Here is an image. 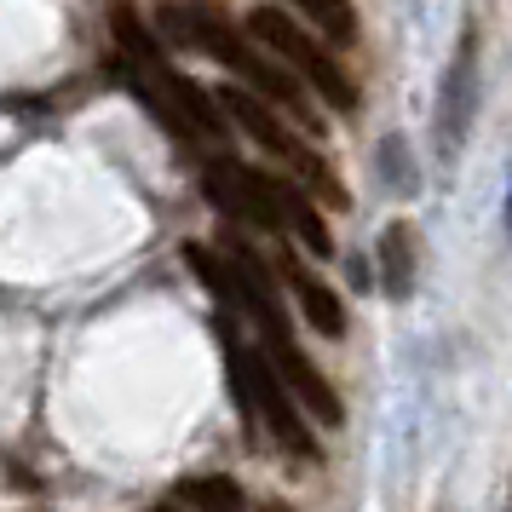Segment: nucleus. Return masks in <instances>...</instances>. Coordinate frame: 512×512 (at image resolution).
<instances>
[{"instance_id":"1","label":"nucleus","mask_w":512,"mask_h":512,"mask_svg":"<svg viewBox=\"0 0 512 512\" xmlns=\"http://www.w3.org/2000/svg\"><path fill=\"white\" fill-rule=\"evenodd\" d=\"M162 29H167V35H179L185 47L208 52L213 64H225L236 81H248L259 98H271L277 110H288V116L300 121V127H317V110L305 104V87H300V81L282 70V64H277V58H271L265 47H259L254 35H236V29L219 18V12L167 0V6H162Z\"/></svg>"},{"instance_id":"2","label":"nucleus","mask_w":512,"mask_h":512,"mask_svg":"<svg viewBox=\"0 0 512 512\" xmlns=\"http://www.w3.org/2000/svg\"><path fill=\"white\" fill-rule=\"evenodd\" d=\"M213 98H219V110H225V116H231L236 127L265 150V156H277V162L300 179L311 202H328L334 213L351 208V196H346V185L334 179V167H328L323 156L294 133V127H282V110L271 104V98H259L254 87H225V93H213Z\"/></svg>"},{"instance_id":"3","label":"nucleus","mask_w":512,"mask_h":512,"mask_svg":"<svg viewBox=\"0 0 512 512\" xmlns=\"http://www.w3.org/2000/svg\"><path fill=\"white\" fill-rule=\"evenodd\" d=\"M248 35H254L259 47L271 52V58H277L300 87L323 93L340 116L357 110V81H351V75L340 70V64H334V58H328V52L317 47L294 18H288V12H282V6H254V12H248Z\"/></svg>"},{"instance_id":"4","label":"nucleus","mask_w":512,"mask_h":512,"mask_svg":"<svg viewBox=\"0 0 512 512\" xmlns=\"http://www.w3.org/2000/svg\"><path fill=\"white\" fill-rule=\"evenodd\" d=\"M242 380H248V409H254L265 426H271V438L288 449V455H300V461H317V438L305 432L300 409H294V397L282 386V374L271 369V357H254V351H242Z\"/></svg>"},{"instance_id":"5","label":"nucleus","mask_w":512,"mask_h":512,"mask_svg":"<svg viewBox=\"0 0 512 512\" xmlns=\"http://www.w3.org/2000/svg\"><path fill=\"white\" fill-rule=\"evenodd\" d=\"M259 334H265V357H271V369L282 374V386H288V392L300 397V403H305V409H311L317 420L340 426V415H346V409H340V397H334V386H328L323 374H317V363H311V357H305V351L294 346L288 323L259 328Z\"/></svg>"},{"instance_id":"6","label":"nucleus","mask_w":512,"mask_h":512,"mask_svg":"<svg viewBox=\"0 0 512 512\" xmlns=\"http://www.w3.org/2000/svg\"><path fill=\"white\" fill-rule=\"evenodd\" d=\"M282 271H288V288H294V300H300L305 323L317 328V334H328V340H340L346 334V305L334 300V288H328L323 277H311L300 259L282 254Z\"/></svg>"},{"instance_id":"7","label":"nucleus","mask_w":512,"mask_h":512,"mask_svg":"<svg viewBox=\"0 0 512 512\" xmlns=\"http://www.w3.org/2000/svg\"><path fill=\"white\" fill-rule=\"evenodd\" d=\"M466 93H472V47H461L455 70H449V81H443V110H438V150H443V156H455V150H461Z\"/></svg>"},{"instance_id":"8","label":"nucleus","mask_w":512,"mask_h":512,"mask_svg":"<svg viewBox=\"0 0 512 512\" xmlns=\"http://www.w3.org/2000/svg\"><path fill=\"white\" fill-rule=\"evenodd\" d=\"M380 282H386V294L392 300H409V288H415V225H386L380 236Z\"/></svg>"},{"instance_id":"9","label":"nucleus","mask_w":512,"mask_h":512,"mask_svg":"<svg viewBox=\"0 0 512 512\" xmlns=\"http://www.w3.org/2000/svg\"><path fill=\"white\" fill-rule=\"evenodd\" d=\"M271 202H277V213H282V225H294L300 231V242L311 248V254H334V242H328V225L317 219V208L305 202L294 185H282V179H271Z\"/></svg>"},{"instance_id":"10","label":"nucleus","mask_w":512,"mask_h":512,"mask_svg":"<svg viewBox=\"0 0 512 512\" xmlns=\"http://www.w3.org/2000/svg\"><path fill=\"white\" fill-rule=\"evenodd\" d=\"M185 265L196 271V277L208 282V294L219 305H236L242 311V294H236V271H231V259H219L213 248H202V242H185Z\"/></svg>"},{"instance_id":"11","label":"nucleus","mask_w":512,"mask_h":512,"mask_svg":"<svg viewBox=\"0 0 512 512\" xmlns=\"http://www.w3.org/2000/svg\"><path fill=\"white\" fill-rule=\"evenodd\" d=\"M179 501L190 512H242V489L231 478H190L179 484Z\"/></svg>"},{"instance_id":"12","label":"nucleus","mask_w":512,"mask_h":512,"mask_svg":"<svg viewBox=\"0 0 512 512\" xmlns=\"http://www.w3.org/2000/svg\"><path fill=\"white\" fill-rule=\"evenodd\" d=\"M288 6H300L328 41H351V35H357V12H351V0H288Z\"/></svg>"},{"instance_id":"13","label":"nucleus","mask_w":512,"mask_h":512,"mask_svg":"<svg viewBox=\"0 0 512 512\" xmlns=\"http://www.w3.org/2000/svg\"><path fill=\"white\" fill-rule=\"evenodd\" d=\"M259 512H294V507H282V501H265V507H259Z\"/></svg>"},{"instance_id":"14","label":"nucleus","mask_w":512,"mask_h":512,"mask_svg":"<svg viewBox=\"0 0 512 512\" xmlns=\"http://www.w3.org/2000/svg\"><path fill=\"white\" fill-rule=\"evenodd\" d=\"M507 219H512V202H507Z\"/></svg>"}]
</instances>
